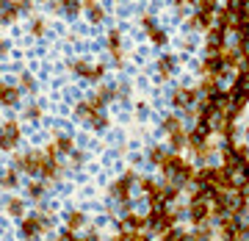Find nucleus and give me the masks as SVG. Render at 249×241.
I'll return each instance as SVG.
<instances>
[{"instance_id":"obj_1","label":"nucleus","mask_w":249,"mask_h":241,"mask_svg":"<svg viewBox=\"0 0 249 241\" xmlns=\"http://www.w3.org/2000/svg\"><path fill=\"white\" fill-rule=\"evenodd\" d=\"M55 9H61V11H67L70 17H75V14L80 11V3H78V0H58V3H55Z\"/></svg>"},{"instance_id":"obj_2","label":"nucleus","mask_w":249,"mask_h":241,"mask_svg":"<svg viewBox=\"0 0 249 241\" xmlns=\"http://www.w3.org/2000/svg\"><path fill=\"white\" fill-rule=\"evenodd\" d=\"M86 11H89V17L94 19V22H100V19H103V9H100L97 3H91V0L86 3Z\"/></svg>"},{"instance_id":"obj_3","label":"nucleus","mask_w":249,"mask_h":241,"mask_svg":"<svg viewBox=\"0 0 249 241\" xmlns=\"http://www.w3.org/2000/svg\"><path fill=\"white\" fill-rule=\"evenodd\" d=\"M14 142H17V128H9V130H6V136L0 139V144H3V147H11Z\"/></svg>"},{"instance_id":"obj_4","label":"nucleus","mask_w":249,"mask_h":241,"mask_svg":"<svg viewBox=\"0 0 249 241\" xmlns=\"http://www.w3.org/2000/svg\"><path fill=\"white\" fill-rule=\"evenodd\" d=\"M39 227H42V224L36 222V219H31V222H25V233H28V236H31V233H36Z\"/></svg>"},{"instance_id":"obj_5","label":"nucleus","mask_w":249,"mask_h":241,"mask_svg":"<svg viewBox=\"0 0 249 241\" xmlns=\"http://www.w3.org/2000/svg\"><path fill=\"white\" fill-rule=\"evenodd\" d=\"M42 31H45V25H42V19H36V22H34V34H42Z\"/></svg>"}]
</instances>
